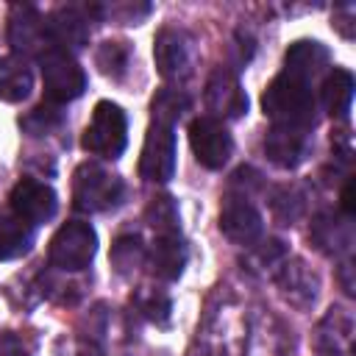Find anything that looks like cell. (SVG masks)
<instances>
[{
  "mask_svg": "<svg viewBox=\"0 0 356 356\" xmlns=\"http://www.w3.org/2000/svg\"><path fill=\"white\" fill-rule=\"evenodd\" d=\"M261 108L273 120V125L312 131L317 125V95L314 83L281 70L261 95Z\"/></svg>",
  "mask_w": 356,
  "mask_h": 356,
  "instance_id": "cell-1",
  "label": "cell"
},
{
  "mask_svg": "<svg viewBox=\"0 0 356 356\" xmlns=\"http://www.w3.org/2000/svg\"><path fill=\"white\" fill-rule=\"evenodd\" d=\"M81 145L92 156L120 159L125 145H128V117H125V111L111 100H100L92 111V120L83 131Z\"/></svg>",
  "mask_w": 356,
  "mask_h": 356,
  "instance_id": "cell-2",
  "label": "cell"
},
{
  "mask_svg": "<svg viewBox=\"0 0 356 356\" xmlns=\"http://www.w3.org/2000/svg\"><path fill=\"white\" fill-rule=\"evenodd\" d=\"M125 195V184L120 175L108 172L95 161H83L75 170L72 181V203L81 211H108Z\"/></svg>",
  "mask_w": 356,
  "mask_h": 356,
  "instance_id": "cell-3",
  "label": "cell"
},
{
  "mask_svg": "<svg viewBox=\"0 0 356 356\" xmlns=\"http://www.w3.org/2000/svg\"><path fill=\"white\" fill-rule=\"evenodd\" d=\"M42 81H44V95L50 103H70L83 95L86 89V72L83 67L72 58L67 50H47L42 58Z\"/></svg>",
  "mask_w": 356,
  "mask_h": 356,
  "instance_id": "cell-4",
  "label": "cell"
},
{
  "mask_svg": "<svg viewBox=\"0 0 356 356\" xmlns=\"http://www.w3.org/2000/svg\"><path fill=\"white\" fill-rule=\"evenodd\" d=\"M97 253V234L89 222L70 220L50 239V261L61 270H83Z\"/></svg>",
  "mask_w": 356,
  "mask_h": 356,
  "instance_id": "cell-5",
  "label": "cell"
},
{
  "mask_svg": "<svg viewBox=\"0 0 356 356\" xmlns=\"http://www.w3.org/2000/svg\"><path fill=\"white\" fill-rule=\"evenodd\" d=\"M175 125L150 120L145 145H142V159H139V172L145 181L153 184H167L175 175Z\"/></svg>",
  "mask_w": 356,
  "mask_h": 356,
  "instance_id": "cell-6",
  "label": "cell"
},
{
  "mask_svg": "<svg viewBox=\"0 0 356 356\" xmlns=\"http://www.w3.org/2000/svg\"><path fill=\"white\" fill-rule=\"evenodd\" d=\"M8 44L14 47V56H44L53 50L50 31H47V17H42L33 6H11L8 17Z\"/></svg>",
  "mask_w": 356,
  "mask_h": 356,
  "instance_id": "cell-7",
  "label": "cell"
},
{
  "mask_svg": "<svg viewBox=\"0 0 356 356\" xmlns=\"http://www.w3.org/2000/svg\"><path fill=\"white\" fill-rule=\"evenodd\" d=\"M153 58L159 72L167 81H181L192 72L195 64V47H192V36L184 28L175 25H164L156 39H153Z\"/></svg>",
  "mask_w": 356,
  "mask_h": 356,
  "instance_id": "cell-8",
  "label": "cell"
},
{
  "mask_svg": "<svg viewBox=\"0 0 356 356\" xmlns=\"http://www.w3.org/2000/svg\"><path fill=\"white\" fill-rule=\"evenodd\" d=\"M189 145H192L195 159L206 170L225 167L234 150V139L228 128L222 125V120H214V117H195L189 122Z\"/></svg>",
  "mask_w": 356,
  "mask_h": 356,
  "instance_id": "cell-9",
  "label": "cell"
},
{
  "mask_svg": "<svg viewBox=\"0 0 356 356\" xmlns=\"http://www.w3.org/2000/svg\"><path fill=\"white\" fill-rule=\"evenodd\" d=\"M8 200H11V211L17 217H22L28 225H42V222L53 220L58 211V197H56L53 186L44 181H33V178L17 181Z\"/></svg>",
  "mask_w": 356,
  "mask_h": 356,
  "instance_id": "cell-10",
  "label": "cell"
},
{
  "mask_svg": "<svg viewBox=\"0 0 356 356\" xmlns=\"http://www.w3.org/2000/svg\"><path fill=\"white\" fill-rule=\"evenodd\" d=\"M206 108L214 114V120H236L248 111V95L239 83V78L225 70L217 67L209 81H206Z\"/></svg>",
  "mask_w": 356,
  "mask_h": 356,
  "instance_id": "cell-11",
  "label": "cell"
},
{
  "mask_svg": "<svg viewBox=\"0 0 356 356\" xmlns=\"http://www.w3.org/2000/svg\"><path fill=\"white\" fill-rule=\"evenodd\" d=\"M89 8L86 6H58L50 17H47V31H50V42L58 50H81L89 44Z\"/></svg>",
  "mask_w": 356,
  "mask_h": 356,
  "instance_id": "cell-12",
  "label": "cell"
},
{
  "mask_svg": "<svg viewBox=\"0 0 356 356\" xmlns=\"http://www.w3.org/2000/svg\"><path fill=\"white\" fill-rule=\"evenodd\" d=\"M220 231L236 245H253V242H259L264 222H261L259 209L250 200L228 195V200L222 203V211H220Z\"/></svg>",
  "mask_w": 356,
  "mask_h": 356,
  "instance_id": "cell-13",
  "label": "cell"
},
{
  "mask_svg": "<svg viewBox=\"0 0 356 356\" xmlns=\"http://www.w3.org/2000/svg\"><path fill=\"white\" fill-rule=\"evenodd\" d=\"M264 153L275 167L292 170L298 167L306 153H309V134L306 131H295V128H281L273 125L264 136Z\"/></svg>",
  "mask_w": 356,
  "mask_h": 356,
  "instance_id": "cell-14",
  "label": "cell"
},
{
  "mask_svg": "<svg viewBox=\"0 0 356 356\" xmlns=\"http://www.w3.org/2000/svg\"><path fill=\"white\" fill-rule=\"evenodd\" d=\"M150 273L161 281H175L186 267V245L181 239V231L172 234H156L153 248L147 253Z\"/></svg>",
  "mask_w": 356,
  "mask_h": 356,
  "instance_id": "cell-15",
  "label": "cell"
},
{
  "mask_svg": "<svg viewBox=\"0 0 356 356\" xmlns=\"http://www.w3.org/2000/svg\"><path fill=\"white\" fill-rule=\"evenodd\" d=\"M325 67H328V50L317 39H298L289 44L284 56V70L309 83H314L325 72Z\"/></svg>",
  "mask_w": 356,
  "mask_h": 356,
  "instance_id": "cell-16",
  "label": "cell"
},
{
  "mask_svg": "<svg viewBox=\"0 0 356 356\" xmlns=\"http://www.w3.org/2000/svg\"><path fill=\"white\" fill-rule=\"evenodd\" d=\"M33 89V72L22 56H0V100L22 103Z\"/></svg>",
  "mask_w": 356,
  "mask_h": 356,
  "instance_id": "cell-17",
  "label": "cell"
},
{
  "mask_svg": "<svg viewBox=\"0 0 356 356\" xmlns=\"http://www.w3.org/2000/svg\"><path fill=\"white\" fill-rule=\"evenodd\" d=\"M353 100V75L345 67H331L320 83V103L331 117H345Z\"/></svg>",
  "mask_w": 356,
  "mask_h": 356,
  "instance_id": "cell-18",
  "label": "cell"
},
{
  "mask_svg": "<svg viewBox=\"0 0 356 356\" xmlns=\"http://www.w3.org/2000/svg\"><path fill=\"white\" fill-rule=\"evenodd\" d=\"M33 245V225L14 211H0V261L19 259Z\"/></svg>",
  "mask_w": 356,
  "mask_h": 356,
  "instance_id": "cell-19",
  "label": "cell"
},
{
  "mask_svg": "<svg viewBox=\"0 0 356 356\" xmlns=\"http://www.w3.org/2000/svg\"><path fill=\"white\" fill-rule=\"evenodd\" d=\"M312 239L323 253H339L350 248L348 222H334V214H317L312 222Z\"/></svg>",
  "mask_w": 356,
  "mask_h": 356,
  "instance_id": "cell-20",
  "label": "cell"
},
{
  "mask_svg": "<svg viewBox=\"0 0 356 356\" xmlns=\"http://www.w3.org/2000/svg\"><path fill=\"white\" fill-rule=\"evenodd\" d=\"M145 261V245L136 234H122L111 245V264L120 275H131Z\"/></svg>",
  "mask_w": 356,
  "mask_h": 356,
  "instance_id": "cell-21",
  "label": "cell"
},
{
  "mask_svg": "<svg viewBox=\"0 0 356 356\" xmlns=\"http://www.w3.org/2000/svg\"><path fill=\"white\" fill-rule=\"evenodd\" d=\"M128 61H131V47L128 42H103L95 53V64L103 75L108 78H122L128 72Z\"/></svg>",
  "mask_w": 356,
  "mask_h": 356,
  "instance_id": "cell-22",
  "label": "cell"
},
{
  "mask_svg": "<svg viewBox=\"0 0 356 356\" xmlns=\"http://www.w3.org/2000/svg\"><path fill=\"white\" fill-rule=\"evenodd\" d=\"M92 17L100 19H111V22H125V25H136L139 19H145L150 14V3H92L86 6Z\"/></svg>",
  "mask_w": 356,
  "mask_h": 356,
  "instance_id": "cell-23",
  "label": "cell"
},
{
  "mask_svg": "<svg viewBox=\"0 0 356 356\" xmlns=\"http://www.w3.org/2000/svg\"><path fill=\"white\" fill-rule=\"evenodd\" d=\"M145 220L147 225L156 231V234H172V231H181V220H178V206L170 195H159L150 200L147 211H145Z\"/></svg>",
  "mask_w": 356,
  "mask_h": 356,
  "instance_id": "cell-24",
  "label": "cell"
},
{
  "mask_svg": "<svg viewBox=\"0 0 356 356\" xmlns=\"http://www.w3.org/2000/svg\"><path fill=\"white\" fill-rule=\"evenodd\" d=\"M186 106H189V100H186L184 92H178V89H161V92L153 97V103H150V114H153V120H159V122L175 125V122L181 120V114L186 111Z\"/></svg>",
  "mask_w": 356,
  "mask_h": 356,
  "instance_id": "cell-25",
  "label": "cell"
},
{
  "mask_svg": "<svg viewBox=\"0 0 356 356\" xmlns=\"http://www.w3.org/2000/svg\"><path fill=\"white\" fill-rule=\"evenodd\" d=\"M275 281L284 289V295H289V298H295V292H303V303L314 300V295H317V284L306 275V270H303L300 261H295V267L284 264V270L275 275Z\"/></svg>",
  "mask_w": 356,
  "mask_h": 356,
  "instance_id": "cell-26",
  "label": "cell"
},
{
  "mask_svg": "<svg viewBox=\"0 0 356 356\" xmlns=\"http://www.w3.org/2000/svg\"><path fill=\"white\" fill-rule=\"evenodd\" d=\"M19 125L31 134V136H42V134H50L53 128L61 125V111L56 106H36L33 111H28Z\"/></svg>",
  "mask_w": 356,
  "mask_h": 356,
  "instance_id": "cell-27",
  "label": "cell"
},
{
  "mask_svg": "<svg viewBox=\"0 0 356 356\" xmlns=\"http://www.w3.org/2000/svg\"><path fill=\"white\" fill-rule=\"evenodd\" d=\"M136 306H139V312L147 317V320H153V323H167L170 320V298L167 295H161V292H139V298H136Z\"/></svg>",
  "mask_w": 356,
  "mask_h": 356,
  "instance_id": "cell-28",
  "label": "cell"
},
{
  "mask_svg": "<svg viewBox=\"0 0 356 356\" xmlns=\"http://www.w3.org/2000/svg\"><path fill=\"white\" fill-rule=\"evenodd\" d=\"M0 356H28V348L17 334H0Z\"/></svg>",
  "mask_w": 356,
  "mask_h": 356,
  "instance_id": "cell-29",
  "label": "cell"
},
{
  "mask_svg": "<svg viewBox=\"0 0 356 356\" xmlns=\"http://www.w3.org/2000/svg\"><path fill=\"white\" fill-rule=\"evenodd\" d=\"M339 209H342V214H345V217H350V214H353V181H348V184L342 186Z\"/></svg>",
  "mask_w": 356,
  "mask_h": 356,
  "instance_id": "cell-30",
  "label": "cell"
}]
</instances>
